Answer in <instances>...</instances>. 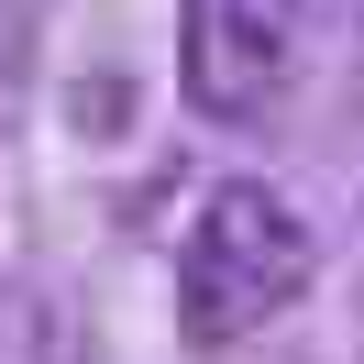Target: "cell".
Segmentation results:
<instances>
[{
	"label": "cell",
	"instance_id": "cell-1",
	"mask_svg": "<svg viewBox=\"0 0 364 364\" xmlns=\"http://www.w3.org/2000/svg\"><path fill=\"white\" fill-rule=\"evenodd\" d=\"M309 287H320V221L276 177L199 188V210L177 232V331L199 353H232V342L276 331Z\"/></svg>",
	"mask_w": 364,
	"mask_h": 364
},
{
	"label": "cell",
	"instance_id": "cell-2",
	"mask_svg": "<svg viewBox=\"0 0 364 364\" xmlns=\"http://www.w3.org/2000/svg\"><path fill=\"white\" fill-rule=\"evenodd\" d=\"M298 67H309V0H177V89L199 122L243 133L287 111Z\"/></svg>",
	"mask_w": 364,
	"mask_h": 364
}]
</instances>
